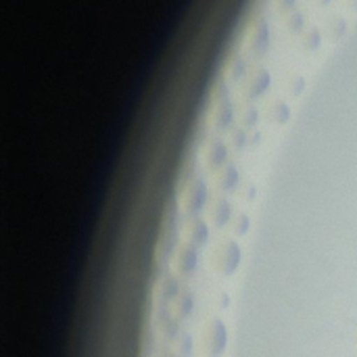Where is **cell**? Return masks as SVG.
<instances>
[{"instance_id":"7a4b0ae2","label":"cell","mask_w":357,"mask_h":357,"mask_svg":"<svg viewBox=\"0 0 357 357\" xmlns=\"http://www.w3.org/2000/svg\"><path fill=\"white\" fill-rule=\"evenodd\" d=\"M167 357H174V356H167Z\"/></svg>"},{"instance_id":"6da1fadb","label":"cell","mask_w":357,"mask_h":357,"mask_svg":"<svg viewBox=\"0 0 357 357\" xmlns=\"http://www.w3.org/2000/svg\"><path fill=\"white\" fill-rule=\"evenodd\" d=\"M201 345L207 357H222L226 345H228V331L222 320H211L203 328Z\"/></svg>"}]
</instances>
